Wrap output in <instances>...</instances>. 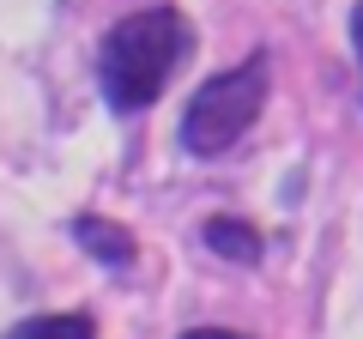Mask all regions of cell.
I'll list each match as a JSON object with an SVG mask.
<instances>
[{"label":"cell","mask_w":363,"mask_h":339,"mask_svg":"<svg viewBox=\"0 0 363 339\" xmlns=\"http://www.w3.org/2000/svg\"><path fill=\"white\" fill-rule=\"evenodd\" d=\"M182 339H242V333H230V327H194V333H182Z\"/></svg>","instance_id":"cell-6"},{"label":"cell","mask_w":363,"mask_h":339,"mask_svg":"<svg viewBox=\"0 0 363 339\" xmlns=\"http://www.w3.org/2000/svg\"><path fill=\"white\" fill-rule=\"evenodd\" d=\"M351 43H357V61H363V0L351 6Z\"/></svg>","instance_id":"cell-7"},{"label":"cell","mask_w":363,"mask_h":339,"mask_svg":"<svg viewBox=\"0 0 363 339\" xmlns=\"http://www.w3.org/2000/svg\"><path fill=\"white\" fill-rule=\"evenodd\" d=\"M267 73H272L267 55H248L230 73H212L206 85L188 97V109H182V145L194 157L230 152V145L260 121V109H267Z\"/></svg>","instance_id":"cell-2"},{"label":"cell","mask_w":363,"mask_h":339,"mask_svg":"<svg viewBox=\"0 0 363 339\" xmlns=\"http://www.w3.org/2000/svg\"><path fill=\"white\" fill-rule=\"evenodd\" d=\"M194 49V25L176 13V6H145L128 13L121 25H109L104 55H97V79H104V97L116 116H140L164 97L169 73L188 61Z\"/></svg>","instance_id":"cell-1"},{"label":"cell","mask_w":363,"mask_h":339,"mask_svg":"<svg viewBox=\"0 0 363 339\" xmlns=\"http://www.w3.org/2000/svg\"><path fill=\"white\" fill-rule=\"evenodd\" d=\"M73 243L85 248L91 261L116 267V273H128V267H133V236L121 230V224H109V218H73Z\"/></svg>","instance_id":"cell-3"},{"label":"cell","mask_w":363,"mask_h":339,"mask_svg":"<svg viewBox=\"0 0 363 339\" xmlns=\"http://www.w3.org/2000/svg\"><path fill=\"white\" fill-rule=\"evenodd\" d=\"M206 248L212 255H224V261H242V267H255L260 261V230L255 224H242V218H206Z\"/></svg>","instance_id":"cell-4"},{"label":"cell","mask_w":363,"mask_h":339,"mask_svg":"<svg viewBox=\"0 0 363 339\" xmlns=\"http://www.w3.org/2000/svg\"><path fill=\"white\" fill-rule=\"evenodd\" d=\"M0 339H97V321H91L85 309H67V315H30V321H18L13 333Z\"/></svg>","instance_id":"cell-5"}]
</instances>
